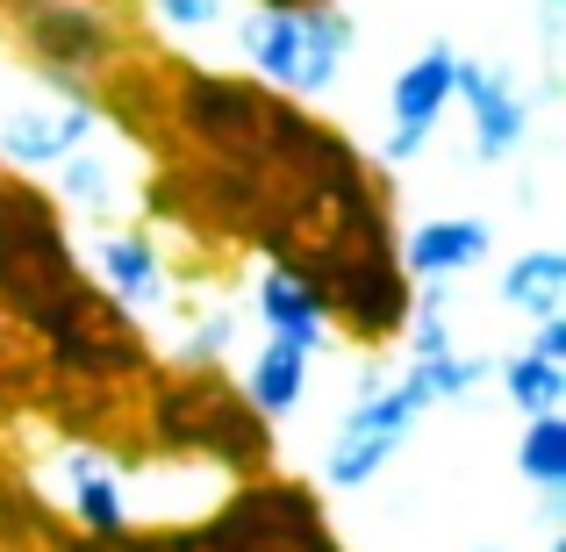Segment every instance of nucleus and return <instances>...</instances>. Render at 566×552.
<instances>
[{"label": "nucleus", "mask_w": 566, "mask_h": 552, "mask_svg": "<svg viewBox=\"0 0 566 552\" xmlns=\"http://www.w3.org/2000/svg\"><path fill=\"white\" fill-rule=\"evenodd\" d=\"M531 352H538V360H553V366H566V316L531 323Z\"/></svg>", "instance_id": "5701e85b"}, {"label": "nucleus", "mask_w": 566, "mask_h": 552, "mask_svg": "<svg viewBox=\"0 0 566 552\" xmlns=\"http://www.w3.org/2000/svg\"><path fill=\"white\" fill-rule=\"evenodd\" d=\"M495 387L510 395V409L524 416H559L566 409V366H553V360H538V352H510V360H495Z\"/></svg>", "instance_id": "6ab92c4d"}, {"label": "nucleus", "mask_w": 566, "mask_h": 552, "mask_svg": "<svg viewBox=\"0 0 566 552\" xmlns=\"http://www.w3.org/2000/svg\"><path fill=\"white\" fill-rule=\"evenodd\" d=\"M488 251H495V222L488 216H423V222H409L395 265H401L409 288H423V280L452 288V280H467L473 265H488Z\"/></svg>", "instance_id": "9b49d317"}, {"label": "nucleus", "mask_w": 566, "mask_h": 552, "mask_svg": "<svg viewBox=\"0 0 566 552\" xmlns=\"http://www.w3.org/2000/svg\"><path fill=\"white\" fill-rule=\"evenodd\" d=\"M516 473L538 496H566V416H531L516 438Z\"/></svg>", "instance_id": "aec40b11"}, {"label": "nucleus", "mask_w": 566, "mask_h": 552, "mask_svg": "<svg viewBox=\"0 0 566 552\" xmlns=\"http://www.w3.org/2000/svg\"><path fill=\"white\" fill-rule=\"evenodd\" d=\"M308 373H316V352L287 345V337H259V352L244 360V387H237V395L251 402L259 424H280V416H294L308 402Z\"/></svg>", "instance_id": "2eb2a0df"}, {"label": "nucleus", "mask_w": 566, "mask_h": 552, "mask_svg": "<svg viewBox=\"0 0 566 552\" xmlns=\"http://www.w3.org/2000/svg\"><path fill=\"white\" fill-rule=\"evenodd\" d=\"M352 51H359V22L331 0H308L302 8V72H294V94L287 101H323L337 80H345Z\"/></svg>", "instance_id": "dca6fc26"}, {"label": "nucleus", "mask_w": 566, "mask_h": 552, "mask_svg": "<svg viewBox=\"0 0 566 552\" xmlns=\"http://www.w3.org/2000/svg\"><path fill=\"white\" fill-rule=\"evenodd\" d=\"M237 337H244V309L208 302L201 316H193V331L180 337V366H187V373H216V366L237 352Z\"/></svg>", "instance_id": "4be33fe9"}, {"label": "nucleus", "mask_w": 566, "mask_h": 552, "mask_svg": "<svg viewBox=\"0 0 566 552\" xmlns=\"http://www.w3.org/2000/svg\"><path fill=\"white\" fill-rule=\"evenodd\" d=\"M401 387L416 395V409H452V402H467V395H481L488 381H495V360L488 352H438V360H409L395 373Z\"/></svg>", "instance_id": "a211bd4d"}, {"label": "nucleus", "mask_w": 566, "mask_h": 552, "mask_svg": "<svg viewBox=\"0 0 566 552\" xmlns=\"http://www.w3.org/2000/svg\"><path fill=\"white\" fill-rule=\"evenodd\" d=\"M331 8H345V0H331Z\"/></svg>", "instance_id": "bb28decb"}, {"label": "nucleus", "mask_w": 566, "mask_h": 552, "mask_svg": "<svg viewBox=\"0 0 566 552\" xmlns=\"http://www.w3.org/2000/svg\"><path fill=\"white\" fill-rule=\"evenodd\" d=\"M265 108H273V94H265V86H251V80H237V72L187 65L180 86H172V115H180V129L201 144V152L230 158V166L259 158Z\"/></svg>", "instance_id": "39448f33"}, {"label": "nucleus", "mask_w": 566, "mask_h": 552, "mask_svg": "<svg viewBox=\"0 0 566 552\" xmlns=\"http://www.w3.org/2000/svg\"><path fill=\"white\" fill-rule=\"evenodd\" d=\"M545 552H566V531H545Z\"/></svg>", "instance_id": "393cba45"}, {"label": "nucleus", "mask_w": 566, "mask_h": 552, "mask_svg": "<svg viewBox=\"0 0 566 552\" xmlns=\"http://www.w3.org/2000/svg\"><path fill=\"white\" fill-rule=\"evenodd\" d=\"M51 201L72 208V216H86L94 230L101 222H129V208H137V152H129L123 137L80 144V152L51 173Z\"/></svg>", "instance_id": "1a4fd4ad"}, {"label": "nucleus", "mask_w": 566, "mask_h": 552, "mask_svg": "<svg viewBox=\"0 0 566 552\" xmlns=\"http://www.w3.org/2000/svg\"><path fill=\"white\" fill-rule=\"evenodd\" d=\"M452 65H459L452 43H423V51L387 80V129L430 144V129H438L444 108H452Z\"/></svg>", "instance_id": "ddd939ff"}, {"label": "nucleus", "mask_w": 566, "mask_h": 552, "mask_svg": "<svg viewBox=\"0 0 566 552\" xmlns=\"http://www.w3.org/2000/svg\"><path fill=\"white\" fill-rule=\"evenodd\" d=\"M101 137L94 86H51L0 115V173H57L80 144Z\"/></svg>", "instance_id": "423d86ee"}, {"label": "nucleus", "mask_w": 566, "mask_h": 552, "mask_svg": "<svg viewBox=\"0 0 566 552\" xmlns=\"http://www.w3.org/2000/svg\"><path fill=\"white\" fill-rule=\"evenodd\" d=\"M244 8H308V0H244Z\"/></svg>", "instance_id": "b1692460"}, {"label": "nucleus", "mask_w": 566, "mask_h": 552, "mask_svg": "<svg viewBox=\"0 0 566 552\" xmlns=\"http://www.w3.org/2000/svg\"><path fill=\"white\" fill-rule=\"evenodd\" d=\"M86 273H94L101 294H115L123 309L137 316H166L172 309V265H166V244L137 222H101L86 237Z\"/></svg>", "instance_id": "0eeeda50"}, {"label": "nucleus", "mask_w": 566, "mask_h": 552, "mask_svg": "<svg viewBox=\"0 0 566 552\" xmlns=\"http://www.w3.org/2000/svg\"><path fill=\"white\" fill-rule=\"evenodd\" d=\"M481 552H510V545H481Z\"/></svg>", "instance_id": "a878e982"}, {"label": "nucleus", "mask_w": 566, "mask_h": 552, "mask_svg": "<svg viewBox=\"0 0 566 552\" xmlns=\"http://www.w3.org/2000/svg\"><path fill=\"white\" fill-rule=\"evenodd\" d=\"M452 101H467L473 115V158L481 166H510L531 144V94L510 65H488V58H459L452 65Z\"/></svg>", "instance_id": "6e6552de"}, {"label": "nucleus", "mask_w": 566, "mask_h": 552, "mask_svg": "<svg viewBox=\"0 0 566 552\" xmlns=\"http://www.w3.org/2000/svg\"><path fill=\"white\" fill-rule=\"evenodd\" d=\"M0 302H8L14 323L57 345L80 323L101 316L94 288L80 273V251H72L65 222H57L51 194L22 187L14 173H0Z\"/></svg>", "instance_id": "f257e3e1"}, {"label": "nucleus", "mask_w": 566, "mask_h": 552, "mask_svg": "<svg viewBox=\"0 0 566 552\" xmlns=\"http://www.w3.org/2000/svg\"><path fill=\"white\" fill-rule=\"evenodd\" d=\"M230 43L259 72L265 94H280V101L294 94V72H302V8H244L230 22Z\"/></svg>", "instance_id": "4468645a"}, {"label": "nucleus", "mask_w": 566, "mask_h": 552, "mask_svg": "<svg viewBox=\"0 0 566 552\" xmlns=\"http://www.w3.org/2000/svg\"><path fill=\"white\" fill-rule=\"evenodd\" d=\"M144 22L172 43H208V37H230L237 8L230 0H144Z\"/></svg>", "instance_id": "412c9836"}, {"label": "nucleus", "mask_w": 566, "mask_h": 552, "mask_svg": "<svg viewBox=\"0 0 566 552\" xmlns=\"http://www.w3.org/2000/svg\"><path fill=\"white\" fill-rule=\"evenodd\" d=\"M14 37L29 72L51 86H86L123 51V22L101 0H14Z\"/></svg>", "instance_id": "20e7f679"}, {"label": "nucleus", "mask_w": 566, "mask_h": 552, "mask_svg": "<svg viewBox=\"0 0 566 552\" xmlns=\"http://www.w3.org/2000/svg\"><path fill=\"white\" fill-rule=\"evenodd\" d=\"M244 316L259 323V337H287V345H302V352H323V345L337 337L323 288H316V280H308L294 259H265V265H259Z\"/></svg>", "instance_id": "9d476101"}, {"label": "nucleus", "mask_w": 566, "mask_h": 552, "mask_svg": "<svg viewBox=\"0 0 566 552\" xmlns=\"http://www.w3.org/2000/svg\"><path fill=\"white\" fill-rule=\"evenodd\" d=\"M495 302L524 323H545V316H566V251L559 244H524L510 251L495 280Z\"/></svg>", "instance_id": "f3484780"}, {"label": "nucleus", "mask_w": 566, "mask_h": 552, "mask_svg": "<svg viewBox=\"0 0 566 552\" xmlns=\"http://www.w3.org/2000/svg\"><path fill=\"white\" fill-rule=\"evenodd\" d=\"M151 438L166 445L172 459H201V467H216V473H251V467H265V452H273V424H259L251 402L237 395L230 381L187 373V366L172 373V381H158Z\"/></svg>", "instance_id": "f03ea898"}, {"label": "nucleus", "mask_w": 566, "mask_h": 552, "mask_svg": "<svg viewBox=\"0 0 566 552\" xmlns=\"http://www.w3.org/2000/svg\"><path fill=\"white\" fill-rule=\"evenodd\" d=\"M57 488H65V510L80 517L86 539H129V481L123 459L101 452V445H65L57 452Z\"/></svg>", "instance_id": "f8f14e48"}, {"label": "nucleus", "mask_w": 566, "mask_h": 552, "mask_svg": "<svg viewBox=\"0 0 566 552\" xmlns=\"http://www.w3.org/2000/svg\"><path fill=\"white\" fill-rule=\"evenodd\" d=\"M416 424H423L416 395L380 360H366L352 402L337 409L331 445H323V488H331V496H359V488H374L380 473L401 459V445L416 438Z\"/></svg>", "instance_id": "7ed1b4c3"}]
</instances>
